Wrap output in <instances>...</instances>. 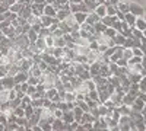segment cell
Here are the masks:
<instances>
[{"label":"cell","instance_id":"6da1fadb","mask_svg":"<svg viewBox=\"0 0 146 131\" xmlns=\"http://www.w3.org/2000/svg\"><path fill=\"white\" fill-rule=\"evenodd\" d=\"M29 44H31V41H29V38H28V35H27V34H21V35H18V37L13 39V45L19 47L21 50L28 48Z\"/></svg>","mask_w":146,"mask_h":131},{"label":"cell","instance_id":"7a4b0ae2","mask_svg":"<svg viewBox=\"0 0 146 131\" xmlns=\"http://www.w3.org/2000/svg\"><path fill=\"white\" fill-rule=\"evenodd\" d=\"M29 74H28V71H19L18 74L13 76V80H15V85H21V83H25L28 80Z\"/></svg>","mask_w":146,"mask_h":131},{"label":"cell","instance_id":"3957f363","mask_svg":"<svg viewBox=\"0 0 146 131\" xmlns=\"http://www.w3.org/2000/svg\"><path fill=\"white\" fill-rule=\"evenodd\" d=\"M10 101V90L5 89V88H0V105L7 103Z\"/></svg>","mask_w":146,"mask_h":131},{"label":"cell","instance_id":"277c9868","mask_svg":"<svg viewBox=\"0 0 146 131\" xmlns=\"http://www.w3.org/2000/svg\"><path fill=\"white\" fill-rule=\"evenodd\" d=\"M2 88H5V89H13L15 88V80H13V77H10V76H5L3 79H2Z\"/></svg>","mask_w":146,"mask_h":131},{"label":"cell","instance_id":"5b68a950","mask_svg":"<svg viewBox=\"0 0 146 131\" xmlns=\"http://www.w3.org/2000/svg\"><path fill=\"white\" fill-rule=\"evenodd\" d=\"M42 15H45V16H50V18H56V15H57V10L54 9V6L53 5H45L44 6V10H42Z\"/></svg>","mask_w":146,"mask_h":131},{"label":"cell","instance_id":"8992f818","mask_svg":"<svg viewBox=\"0 0 146 131\" xmlns=\"http://www.w3.org/2000/svg\"><path fill=\"white\" fill-rule=\"evenodd\" d=\"M73 16H75V20L78 22V25L80 26L82 23L86 22V16H88V13H86V12H76V13H73Z\"/></svg>","mask_w":146,"mask_h":131},{"label":"cell","instance_id":"52a82bcc","mask_svg":"<svg viewBox=\"0 0 146 131\" xmlns=\"http://www.w3.org/2000/svg\"><path fill=\"white\" fill-rule=\"evenodd\" d=\"M100 20H101V18L96 15L95 12H89L88 16H86V23H89V25H92V26L95 25L96 22H100Z\"/></svg>","mask_w":146,"mask_h":131},{"label":"cell","instance_id":"ba28073f","mask_svg":"<svg viewBox=\"0 0 146 131\" xmlns=\"http://www.w3.org/2000/svg\"><path fill=\"white\" fill-rule=\"evenodd\" d=\"M51 125H53L54 131H64V122H63L62 118H56V120L51 122Z\"/></svg>","mask_w":146,"mask_h":131},{"label":"cell","instance_id":"9c48e42d","mask_svg":"<svg viewBox=\"0 0 146 131\" xmlns=\"http://www.w3.org/2000/svg\"><path fill=\"white\" fill-rule=\"evenodd\" d=\"M62 120H63V122H73L75 121V115H73V111L70 109V111H66V112H63V117H62Z\"/></svg>","mask_w":146,"mask_h":131},{"label":"cell","instance_id":"30bf717a","mask_svg":"<svg viewBox=\"0 0 146 131\" xmlns=\"http://www.w3.org/2000/svg\"><path fill=\"white\" fill-rule=\"evenodd\" d=\"M32 15V9H31V6H25L23 7L19 13H18V16H21V18H23V19H28L29 16Z\"/></svg>","mask_w":146,"mask_h":131},{"label":"cell","instance_id":"8fae6325","mask_svg":"<svg viewBox=\"0 0 146 131\" xmlns=\"http://www.w3.org/2000/svg\"><path fill=\"white\" fill-rule=\"evenodd\" d=\"M94 12H95V13L98 15L100 18H104V16L107 15V6H105V3H104V5H98Z\"/></svg>","mask_w":146,"mask_h":131},{"label":"cell","instance_id":"7c38bea8","mask_svg":"<svg viewBox=\"0 0 146 131\" xmlns=\"http://www.w3.org/2000/svg\"><path fill=\"white\" fill-rule=\"evenodd\" d=\"M27 22L29 23L31 26H34V25H41V16H36V15H31L28 19H27Z\"/></svg>","mask_w":146,"mask_h":131},{"label":"cell","instance_id":"4fadbf2b","mask_svg":"<svg viewBox=\"0 0 146 131\" xmlns=\"http://www.w3.org/2000/svg\"><path fill=\"white\" fill-rule=\"evenodd\" d=\"M28 74L29 76H35V77H41V74H42V71L38 68V66L36 64H34L31 68H29V71H28Z\"/></svg>","mask_w":146,"mask_h":131},{"label":"cell","instance_id":"5bb4252c","mask_svg":"<svg viewBox=\"0 0 146 131\" xmlns=\"http://www.w3.org/2000/svg\"><path fill=\"white\" fill-rule=\"evenodd\" d=\"M25 6H27V5H23L22 2H16L13 6H10V7H9V10H10V12H13V13H19V12H21L23 7H25Z\"/></svg>","mask_w":146,"mask_h":131},{"label":"cell","instance_id":"9a60e30c","mask_svg":"<svg viewBox=\"0 0 146 131\" xmlns=\"http://www.w3.org/2000/svg\"><path fill=\"white\" fill-rule=\"evenodd\" d=\"M35 45H36V48H38L41 53L47 48V44H45V39L44 38H41V37H38V39L35 41Z\"/></svg>","mask_w":146,"mask_h":131},{"label":"cell","instance_id":"2e32d148","mask_svg":"<svg viewBox=\"0 0 146 131\" xmlns=\"http://www.w3.org/2000/svg\"><path fill=\"white\" fill-rule=\"evenodd\" d=\"M63 101H66V102H75L76 101V92L75 90H73V92H66Z\"/></svg>","mask_w":146,"mask_h":131},{"label":"cell","instance_id":"e0dca14e","mask_svg":"<svg viewBox=\"0 0 146 131\" xmlns=\"http://www.w3.org/2000/svg\"><path fill=\"white\" fill-rule=\"evenodd\" d=\"M73 111V115H75V121L78 122L80 118H82V115H83V111H82V108H79V106H75V108L72 109Z\"/></svg>","mask_w":146,"mask_h":131},{"label":"cell","instance_id":"ac0fdd59","mask_svg":"<svg viewBox=\"0 0 146 131\" xmlns=\"http://www.w3.org/2000/svg\"><path fill=\"white\" fill-rule=\"evenodd\" d=\"M51 22H53V18L45 16V15H42V16H41V25H42L44 28H48V26L51 25Z\"/></svg>","mask_w":146,"mask_h":131},{"label":"cell","instance_id":"d6986e66","mask_svg":"<svg viewBox=\"0 0 146 131\" xmlns=\"http://www.w3.org/2000/svg\"><path fill=\"white\" fill-rule=\"evenodd\" d=\"M66 41L63 37H60V38H54V47H57V48H64L66 47Z\"/></svg>","mask_w":146,"mask_h":131},{"label":"cell","instance_id":"ffe728a7","mask_svg":"<svg viewBox=\"0 0 146 131\" xmlns=\"http://www.w3.org/2000/svg\"><path fill=\"white\" fill-rule=\"evenodd\" d=\"M27 35H28V38H29L31 44H32V42H35L36 39H38V32H35V31H34L32 28H31V29H29V31L27 32Z\"/></svg>","mask_w":146,"mask_h":131},{"label":"cell","instance_id":"44dd1931","mask_svg":"<svg viewBox=\"0 0 146 131\" xmlns=\"http://www.w3.org/2000/svg\"><path fill=\"white\" fill-rule=\"evenodd\" d=\"M78 125H79V124H78L76 121H73V122H67V124L64 122V131H75V130L78 128Z\"/></svg>","mask_w":146,"mask_h":131},{"label":"cell","instance_id":"7402d4cb","mask_svg":"<svg viewBox=\"0 0 146 131\" xmlns=\"http://www.w3.org/2000/svg\"><path fill=\"white\" fill-rule=\"evenodd\" d=\"M31 105L34 108H42L44 106V98H40V99H32Z\"/></svg>","mask_w":146,"mask_h":131},{"label":"cell","instance_id":"603a6c76","mask_svg":"<svg viewBox=\"0 0 146 131\" xmlns=\"http://www.w3.org/2000/svg\"><path fill=\"white\" fill-rule=\"evenodd\" d=\"M38 125L42 128V131H51V130H53L51 122H47V121H40V124H38Z\"/></svg>","mask_w":146,"mask_h":131},{"label":"cell","instance_id":"cb8c5ba5","mask_svg":"<svg viewBox=\"0 0 146 131\" xmlns=\"http://www.w3.org/2000/svg\"><path fill=\"white\" fill-rule=\"evenodd\" d=\"M18 125H21V127H27L28 125V118H25V117H16V121H15Z\"/></svg>","mask_w":146,"mask_h":131},{"label":"cell","instance_id":"d4e9b609","mask_svg":"<svg viewBox=\"0 0 146 131\" xmlns=\"http://www.w3.org/2000/svg\"><path fill=\"white\" fill-rule=\"evenodd\" d=\"M13 115H15V117H25V109H23L22 105L13 109Z\"/></svg>","mask_w":146,"mask_h":131},{"label":"cell","instance_id":"484cf974","mask_svg":"<svg viewBox=\"0 0 146 131\" xmlns=\"http://www.w3.org/2000/svg\"><path fill=\"white\" fill-rule=\"evenodd\" d=\"M27 83H28V85H31V86H36V85L40 83V77L29 76V77H28V80H27Z\"/></svg>","mask_w":146,"mask_h":131},{"label":"cell","instance_id":"4316f807","mask_svg":"<svg viewBox=\"0 0 146 131\" xmlns=\"http://www.w3.org/2000/svg\"><path fill=\"white\" fill-rule=\"evenodd\" d=\"M9 103H10V106H12V109H15V108H18V106H21V105H22V99L15 98V99H12Z\"/></svg>","mask_w":146,"mask_h":131},{"label":"cell","instance_id":"83f0119b","mask_svg":"<svg viewBox=\"0 0 146 131\" xmlns=\"http://www.w3.org/2000/svg\"><path fill=\"white\" fill-rule=\"evenodd\" d=\"M58 109H62L63 112L70 111V109H69V103H67L66 101H60V102H58Z\"/></svg>","mask_w":146,"mask_h":131},{"label":"cell","instance_id":"f1b7e54d","mask_svg":"<svg viewBox=\"0 0 146 131\" xmlns=\"http://www.w3.org/2000/svg\"><path fill=\"white\" fill-rule=\"evenodd\" d=\"M23 109H25V118H29L34 114V106L32 105H27Z\"/></svg>","mask_w":146,"mask_h":131},{"label":"cell","instance_id":"f546056e","mask_svg":"<svg viewBox=\"0 0 146 131\" xmlns=\"http://www.w3.org/2000/svg\"><path fill=\"white\" fill-rule=\"evenodd\" d=\"M31 102H32V98L28 96V95H23V98H22V106L23 108H25L27 105H31Z\"/></svg>","mask_w":146,"mask_h":131},{"label":"cell","instance_id":"4dcf8cb0","mask_svg":"<svg viewBox=\"0 0 146 131\" xmlns=\"http://www.w3.org/2000/svg\"><path fill=\"white\" fill-rule=\"evenodd\" d=\"M53 114H54V118H62V117H63V111H62V109H58V108L54 109Z\"/></svg>","mask_w":146,"mask_h":131},{"label":"cell","instance_id":"1f68e13d","mask_svg":"<svg viewBox=\"0 0 146 131\" xmlns=\"http://www.w3.org/2000/svg\"><path fill=\"white\" fill-rule=\"evenodd\" d=\"M6 122H7V117H6L5 114H2V112H0V124L6 125Z\"/></svg>","mask_w":146,"mask_h":131},{"label":"cell","instance_id":"d6a6232c","mask_svg":"<svg viewBox=\"0 0 146 131\" xmlns=\"http://www.w3.org/2000/svg\"><path fill=\"white\" fill-rule=\"evenodd\" d=\"M34 92H35V86H28V90H27V93L25 95H28V96H32V95H34Z\"/></svg>","mask_w":146,"mask_h":131},{"label":"cell","instance_id":"836d02e7","mask_svg":"<svg viewBox=\"0 0 146 131\" xmlns=\"http://www.w3.org/2000/svg\"><path fill=\"white\" fill-rule=\"evenodd\" d=\"M16 2H18V0H5V3H6V6H7V7L13 6V5H15Z\"/></svg>","mask_w":146,"mask_h":131},{"label":"cell","instance_id":"e575fe53","mask_svg":"<svg viewBox=\"0 0 146 131\" xmlns=\"http://www.w3.org/2000/svg\"><path fill=\"white\" fill-rule=\"evenodd\" d=\"M75 131H89V130H86V128H85L83 125H78V128H76Z\"/></svg>","mask_w":146,"mask_h":131},{"label":"cell","instance_id":"d590c367","mask_svg":"<svg viewBox=\"0 0 146 131\" xmlns=\"http://www.w3.org/2000/svg\"><path fill=\"white\" fill-rule=\"evenodd\" d=\"M32 131H42V128L40 125H35V127H32Z\"/></svg>","mask_w":146,"mask_h":131},{"label":"cell","instance_id":"8d00e7d4","mask_svg":"<svg viewBox=\"0 0 146 131\" xmlns=\"http://www.w3.org/2000/svg\"><path fill=\"white\" fill-rule=\"evenodd\" d=\"M51 131H54V130H51Z\"/></svg>","mask_w":146,"mask_h":131}]
</instances>
